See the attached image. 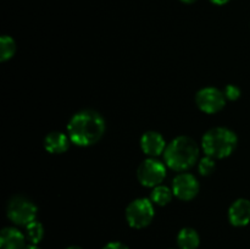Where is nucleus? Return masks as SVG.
I'll return each instance as SVG.
<instances>
[{
    "label": "nucleus",
    "instance_id": "1",
    "mask_svg": "<svg viewBox=\"0 0 250 249\" xmlns=\"http://www.w3.org/2000/svg\"><path fill=\"white\" fill-rule=\"evenodd\" d=\"M105 128L104 117L90 109L76 112L67 124L68 137L78 146H90L98 143L104 136Z\"/></svg>",
    "mask_w": 250,
    "mask_h": 249
},
{
    "label": "nucleus",
    "instance_id": "2",
    "mask_svg": "<svg viewBox=\"0 0 250 249\" xmlns=\"http://www.w3.org/2000/svg\"><path fill=\"white\" fill-rule=\"evenodd\" d=\"M199 145L188 136H180L172 139L164 151L165 163L171 170L183 172L193 167L199 158Z\"/></svg>",
    "mask_w": 250,
    "mask_h": 249
},
{
    "label": "nucleus",
    "instance_id": "3",
    "mask_svg": "<svg viewBox=\"0 0 250 249\" xmlns=\"http://www.w3.org/2000/svg\"><path fill=\"white\" fill-rule=\"evenodd\" d=\"M238 138L233 131L226 127H214L207 131L202 139V148L208 156L224 159L237 148Z\"/></svg>",
    "mask_w": 250,
    "mask_h": 249
},
{
    "label": "nucleus",
    "instance_id": "4",
    "mask_svg": "<svg viewBox=\"0 0 250 249\" xmlns=\"http://www.w3.org/2000/svg\"><path fill=\"white\" fill-rule=\"evenodd\" d=\"M38 208L29 198L17 194L9 199L6 207L7 217L17 226H27L34 221Z\"/></svg>",
    "mask_w": 250,
    "mask_h": 249
},
{
    "label": "nucleus",
    "instance_id": "5",
    "mask_svg": "<svg viewBox=\"0 0 250 249\" xmlns=\"http://www.w3.org/2000/svg\"><path fill=\"white\" fill-rule=\"evenodd\" d=\"M154 203L146 198H138L134 199L126 208V220L127 224L132 228L141 229L149 226L154 219Z\"/></svg>",
    "mask_w": 250,
    "mask_h": 249
},
{
    "label": "nucleus",
    "instance_id": "6",
    "mask_svg": "<svg viewBox=\"0 0 250 249\" xmlns=\"http://www.w3.org/2000/svg\"><path fill=\"white\" fill-rule=\"evenodd\" d=\"M166 177V166L155 158H148L142 161L137 168V178L144 187H156Z\"/></svg>",
    "mask_w": 250,
    "mask_h": 249
},
{
    "label": "nucleus",
    "instance_id": "7",
    "mask_svg": "<svg viewBox=\"0 0 250 249\" xmlns=\"http://www.w3.org/2000/svg\"><path fill=\"white\" fill-rule=\"evenodd\" d=\"M195 104L205 114H216L226 105L224 90L215 87H205L198 90L195 95Z\"/></svg>",
    "mask_w": 250,
    "mask_h": 249
},
{
    "label": "nucleus",
    "instance_id": "8",
    "mask_svg": "<svg viewBox=\"0 0 250 249\" xmlns=\"http://www.w3.org/2000/svg\"><path fill=\"white\" fill-rule=\"evenodd\" d=\"M172 192L178 199L188 202L197 197L199 193V182L192 173L181 172L173 178Z\"/></svg>",
    "mask_w": 250,
    "mask_h": 249
},
{
    "label": "nucleus",
    "instance_id": "9",
    "mask_svg": "<svg viewBox=\"0 0 250 249\" xmlns=\"http://www.w3.org/2000/svg\"><path fill=\"white\" fill-rule=\"evenodd\" d=\"M141 148L144 154L150 158H155L160 154H164L166 149V142L159 132L148 131L142 136Z\"/></svg>",
    "mask_w": 250,
    "mask_h": 249
},
{
    "label": "nucleus",
    "instance_id": "10",
    "mask_svg": "<svg viewBox=\"0 0 250 249\" xmlns=\"http://www.w3.org/2000/svg\"><path fill=\"white\" fill-rule=\"evenodd\" d=\"M229 220L236 227H243L250 222V200L239 198L229 209Z\"/></svg>",
    "mask_w": 250,
    "mask_h": 249
},
{
    "label": "nucleus",
    "instance_id": "11",
    "mask_svg": "<svg viewBox=\"0 0 250 249\" xmlns=\"http://www.w3.org/2000/svg\"><path fill=\"white\" fill-rule=\"evenodd\" d=\"M26 234L16 227H4L0 232V248L1 249H24Z\"/></svg>",
    "mask_w": 250,
    "mask_h": 249
},
{
    "label": "nucleus",
    "instance_id": "12",
    "mask_svg": "<svg viewBox=\"0 0 250 249\" xmlns=\"http://www.w3.org/2000/svg\"><path fill=\"white\" fill-rule=\"evenodd\" d=\"M70 137L62 132H50L44 138V148L50 154H62L70 146Z\"/></svg>",
    "mask_w": 250,
    "mask_h": 249
},
{
    "label": "nucleus",
    "instance_id": "13",
    "mask_svg": "<svg viewBox=\"0 0 250 249\" xmlns=\"http://www.w3.org/2000/svg\"><path fill=\"white\" fill-rule=\"evenodd\" d=\"M200 244V237L194 228L185 227L177 234V246L180 249H197Z\"/></svg>",
    "mask_w": 250,
    "mask_h": 249
},
{
    "label": "nucleus",
    "instance_id": "14",
    "mask_svg": "<svg viewBox=\"0 0 250 249\" xmlns=\"http://www.w3.org/2000/svg\"><path fill=\"white\" fill-rule=\"evenodd\" d=\"M173 192L172 188H168L166 186L159 185L153 188L150 194V200L154 204L159 205V207H165L168 203L172 200Z\"/></svg>",
    "mask_w": 250,
    "mask_h": 249
},
{
    "label": "nucleus",
    "instance_id": "15",
    "mask_svg": "<svg viewBox=\"0 0 250 249\" xmlns=\"http://www.w3.org/2000/svg\"><path fill=\"white\" fill-rule=\"evenodd\" d=\"M16 53V42L10 36H2L0 38V61L10 60Z\"/></svg>",
    "mask_w": 250,
    "mask_h": 249
},
{
    "label": "nucleus",
    "instance_id": "16",
    "mask_svg": "<svg viewBox=\"0 0 250 249\" xmlns=\"http://www.w3.org/2000/svg\"><path fill=\"white\" fill-rule=\"evenodd\" d=\"M26 227V238L31 242L32 244H38L44 237V227L39 221L34 220Z\"/></svg>",
    "mask_w": 250,
    "mask_h": 249
},
{
    "label": "nucleus",
    "instance_id": "17",
    "mask_svg": "<svg viewBox=\"0 0 250 249\" xmlns=\"http://www.w3.org/2000/svg\"><path fill=\"white\" fill-rule=\"evenodd\" d=\"M215 170H216V164L215 159L211 156H204L198 164V171L203 176H210Z\"/></svg>",
    "mask_w": 250,
    "mask_h": 249
},
{
    "label": "nucleus",
    "instance_id": "18",
    "mask_svg": "<svg viewBox=\"0 0 250 249\" xmlns=\"http://www.w3.org/2000/svg\"><path fill=\"white\" fill-rule=\"evenodd\" d=\"M224 94L226 97L227 100H231V102H234V100L239 99L241 97V89H239L237 85L234 84H227L224 89Z\"/></svg>",
    "mask_w": 250,
    "mask_h": 249
},
{
    "label": "nucleus",
    "instance_id": "19",
    "mask_svg": "<svg viewBox=\"0 0 250 249\" xmlns=\"http://www.w3.org/2000/svg\"><path fill=\"white\" fill-rule=\"evenodd\" d=\"M103 249H129L126 244H124L122 242H110L106 246L103 247Z\"/></svg>",
    "mask_w": 250,
    "mask_h": 249
},
{
    "label": "nucleus",
    "instance_id": "20",
    "mask_svg": "<svg viewBox=\"0 0 250 249\" xmlns=\"http://www.w3.org/2000/svg\"><path fill=\"white\" fill-rule=\"evenodd\" d=\"M209 1L214 5H225V4H227L229 0H209Z\"/></svg>",
    "mask_w": 250,
    "mask_h": 249
},
{
    "label": "nucleus",
    "instance_id": "21",
    "mask_svg": "<svg viewBox=\"0 0 250 249\" xmlns=\"http://www.w3.org/2000/svg\"><path fill=\"white\" fill-rule=\"evenodd\" d=\"M24 249H41V248H39V247L38 246H37V244H28V246H26V248H24Z\"/></svg>",
    "mask_w": 250,
    "mask_h": 249
},
{
    "label": "nucleus",
    "instance_id": "22",
    "mask_svg": "<svg viewBox=\"0 0 250 249\" xmlns=\"http://www.w3.org/2000/svg\"><path fill=\"white\" fill-rule=\"evenodd\" d=\"M181 1H182L183 4H193V2H195L197 0H181Z\"/></svg>",
    "mask_w": 250,
    "mask_h": 249
},
{
    "label": "nucleus",
    "instance_id": "23",
    "mask_svg": "<svg viewBox=\"0 0 250 249\" xmlns=\"http://www.w3.org/2000/svg\"><path fill=\"white\" fill-rule=\"evenodd\" d=\"M66 249H82L81 247H77V246H71V247H67Z\"/></svg>",
    "mask_w": 250,
    "mask_h": 249
}]
</instances>
